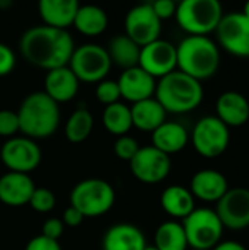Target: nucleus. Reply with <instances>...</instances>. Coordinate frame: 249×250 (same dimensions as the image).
Here are the masks:
<instances>
[{
	"label": "nucleus",
	"instance_id": "1",
	"mask_svg": "<svg viewBox=\"0 0 249 250\" xmlns=\"http://www.w3.org/2000/svg\"><path fill=\"white\" fill-rule=\"evenodd\" d=\"M19 50L26 62L48 72L69 64L75 44L66 29L38 25L22 34Z\"/></svg>",
	"mask_w": 249,
	"mask_h": 250
},
{
	"label": "nucleus",
	"instance_id": "2",
	"mask_svg": "<svg viewBox=\"0 0 249 250\" xmlns=\"http://www.w3.org/2000/svg\"><path fill=\"white\" fill-rule=\"evenodd\" d=\"M19 132L32 141L51 136L60 123V108L44 91L31 92L16 111Z\"/></svg>",
	"mask_w": 249,
	"mask_h": 250
},
{
	"label": "nucleus",
	"instance_id": "3",
	"mask_svg": "<svg viewBox=\"0 0 249 250\" xmlns=\"http://www.w3.org/2000/svg\"><path fill=\"white\" fill-rule=\"evenodd\" d=\"M176 56L178 70L200 82L214 76L220 67L219 45L210 37L188 35L176 47Z\"/></svg>",
	"mask_w": 249,
	"mask_h": 250
},
{
	"label": "nucleus",
	"instance_id": "4",
	"mask_svg": "<svg viewBox=\"0 0 249 250\" xmlns=\"http://www.w3.org/2000/svg\"><path fill=\"white\" fill-rule=\"evenodd\" d=\"M154 95L166 113L185 114L200 107L204 98V88L200 81L175 70L157 82Z\"/></svg>",
	"mask_w": 249,
	"mask_h": 250
},
{
	"label": "nucleus",
	"instance_id": "5",
	"mask_svg": "<svg viewBox=\"0 0 249 250\" xmlns=\"http://www.w3.org/2000/svg\"><path fill=\"white\" fill-rule=\"evenodd\" d=\"M223 15V6L219 0H183L178 4L175 18L189 35L207 37L216 32Z\"/></svg>",
	"mask_w": 249,
	"mask_h": 250
},
{
	"label": "nucleus",
	"instance_id": "6",
	"mask_svg": "<svg viewBox=\"0 0 249 250\" xmlns=\"http://www.w3.org/2000/svg\"><path fill=\"white\" fill-rule=\"evenodd\" d=\"M69 201L70 207L78 209L84 218H95L107 214L113 208L116 192L103 179H85L75 185Z\"/></svg>",
	"mask_w": 249,
	"mask_h": 250
},
{
	"label": "nucleus",
	"instance_id": "7",
	"mask_svg": "<svg viewBox=\"0 0 249 250\" xmlns=\"http://www.w3.org/2000/svg\"><path fill=\"white\" fill-rule=\"evenodd\" d=\"M182 227L186 234L188 246L198 250H213L220 242L225 231L216 211L210 208H195L185 220Z\"/></svg>",
	"mask_w": 249,
	"mask_h": 250
},
{
	"label": "nucleus",
	"instance_id": "8",
	"mask_svg": "<svg viewBox=\"0 0 249 250\" xmlns=\"http://www.w3.org/2000/svg\"><path fill=\"white\" fill-rule=\"evenodd\" d=\"M68 66L79 82L98 83L109 75L112 69V60L104 47L88 42L75 47Z\"/></svg>",
	"mask_w": 249,
	"mask_h": 250
},
{
	"label": "nucleus",
	"instance_id": "9",
	"mask_svg": "<svg viewBox=\"0 0 249 250\" xmlns=\"http://www.w3.org/2000/svg\"><path fill=\"white\" fill-rule=\"evenodd\" d=\"M189 141L201 157L217 158L229 148L230 129L216 116H207L195 123Z\"/></svg>",
	"mask_w": 249,
	"mask_h": 250
},
{
	"label": "nucleus",
	"instance_id": "10",
	"mask_svg": "<svg viewBox=\"0 0 249 250\" xmlns=\"http://www.w3.org/2000/svg\"><path fill=\"white\" fill-rule=\"evenodd\" d=\"M0 160L9 171L29 174L41 163V148L29 138H10L0 148Z\"/></svg>",
	"mask_w": 249,
	"mask_h": 250
},
{
	"label": "nucleus",
	"instance_id": "11",
	"mask_svg": "<svg viewBox=\"0 0 249 250\" xmlns=\"http://www.w3.org/2000/svg\"><path fill=\"white\" fill-rule=\"evenodd\" d=\"M134 177L145 185H157L167 179L172 170V160L153 145L142 146L129 161Z\"/></svg>",
	"mask_w": 249,
	"mask_h": 250
},
{
	"label": "nucleus",
	"instance_id": "12",
	"mask_svg": "<svg viewBox=\"0 0 249 250\" xmlns=\"http://www.w3.org/2000/svg\"><path fill=\"white\" fill-rule=\"evenodd\" d=\"M217 40L232 56L248 59L249 57V18L242 12H232L223 15L217 29Z\"/></svg>",
	"mask_w": 249,
	"mask_h": 250
},
{
	"label": "nucleus",
	"instance_id": "13",
	"mask_svg": "<svg viewBox=\"0 0 249 250\" xmlns=\"http://www.w3.org/2000/svg\"><path fill=\"white\" fill-rule=\"evenodd\" d=\"M161 21L154 13L151 3L138 4L125 16V35L139 47L160 40Z\"/></svg>",
	"mask_w": 249,
	"mask_h": 250
},
{
	"label": "nucleus",
	"instance_id": "14",
	"mask_svg": "<svg viewBox=\"0 0 249 250\" xmlns=\"http://www.w3.org/2000/svg\"><path fill=\"white\" fill-rule=\"evenodd\" d=\"M216 214L225 229L239 231L249 227V189L229 188L217 202Z\"/></svg>",
	"mask_w": 249,
	"mask_h": 250
},
{
	"label": "nucleus",
	"instance_id": "15",
	"mask_svg": "<svg viewBox=\"0 0 249 250\" xmlns=\"http://www.w3.org/2000/svg\"><path fill=\"white\" fill-rule=\"evenodd\" d=\"M138 66L154 79H161L166 75L178 70L176 45L166 40H157L141 47Z\"/></svg>",
	"mask_w": 249,
	"mask_h": 250
},
{
	"label": "nucleus",
	"instance_id": "16",
	"mask_svg": "<svg viewBox=\"0 0 249 250\" xmlns=\"http://www.w3.org/2000/svg\"><path fill=\"white\" fill-rule=\"evenodd\" d=\"M117 85H119L120 97L135 104L142 100H148L154 97L157 82L139 66H135L120 73Z\"/></svg>",
	"mask_w": 249,
	"mask_h": 250
},
{
	"label": "nucleus",
	"instance_id": "17",
	"mask_svg": "<svg viewBox=\"0 0 249 250\" xmlns=\"http://www.w3.org/2000/svg\"><path fill=\"white\" fill-rule=\"evenodd\" d=\"M189 190L194 198L203 202L217 204L229 190V183L223 173L213 168H205L192 176Z\"/></svg>",
	"mask_w": 249,
	"mask_h": 250
},
{
	"label": "nucleus",
	"instance_id": "18",
	"mask_svg": "<svg viewBox=\"0 0 249 250\" xmlns=\"http://www.w3.org/2000/svg\"><path fill=\"white\" fill-rule=\"evenodd\" d=\"M34 189L35 185L29 174L9 171L0 177V202L13 208L28 205Z\"/></svg>",
	"mask_w": 249,
	"mask_h": 250
},
{
	"label": "nucleus",
	"instance_id": "19",
	"mask_svg": "<svg viewBox=\"0 0 249 250\" xmlns=\"http://www.w3.org/2000/svg\"><path fill=\"white\" fill-rule=\"evenodd\" d=\"M79 91V81L69 66L48 70L44 78V92L57 104L72 101Z\"/></svg>",
	"mask_w": 249,
	"mask_h": 250
},
{
	"label": "nucleus",
	"instance_id": "20",
	"mask_svg": "<svg viewBox=\"0 0 249 250\" xmlns=\"http://www.w3.org/2000/svg\"><path fill=\"white\" fill-rule=\"evenodd\" d=\"M216 113V117L227 127L244 126L249 120L248 98L238 91H226L217 98Z\"/></svg>",
	"mask_w": 249,
	"mask_h": 250
},
{
	"label": "nucleus",
	"instance_id": "21",
	"mask_svg": "<svg viewBox=\"0 0 249 250\" xmlns=\"http://www.w3.org/2000/svg\"><path fill=\"white\" fill-rule=\"evenodd\" d=\"M147 240L144 233L134 224L119 223L112 226L103 236V250H144Z\"/></svg>",
	"mask_w": 249,
	"mask_h": 250
},
{
	"label": "nucleus",
	"instance_id": "22",
	"mask_svg": "<svg viewBox=\"0 0 249 250\" xmlns=\"http://www.w3.org/2000/svg\"><path fill=\"white\" fill-rule=\"evenodd\" d=\"M79 3L76 0H41L38 13L45 26L66 29L73 25Z\"/></svg>",
	"mask_w": 249,
	"mask_h": 250
},
{
	"label": "nucleus",
	"instance_id": "23",
	"mask_svg": "<svg viewBox=\"0 0 249 250\" xmlns=\"http://www.w3.org/2000/svg\"><path fill=\"white\" fill-rule=\"evenodd\" d=\"M153 146L166 155H173L181 152L189 142V133L186 127L178 122H164L151 133Z\"/></svg>",
	"mask_w": 249,
	"mask_h": 250
},
{
	"label": "nucleus",
	"instance_id": "24",
	"mask_svg": "<svg viewBox=\"0 0 249 250\" xmlns=\"http://www.w3.org/2000/svg\"><path fill=\"white\" fill-rule=\"evenodd\" d=\"M166 110L154 97L131 105L132 127H136L141 132L153 133L166 122Z\"/></svg>",
	"mask_w": 249,
	"mask_h": 250
},
{
	"label": "nucleus",
	"instance_id": "25",
	"mask_svg": "<svg viewBox=\"0 0 249 250\" xmlns=\"http://www.w3.org/2000/svg\"><path fill=\"white\" fill-rule=\"evenodd\" d=\"M160 204L167 215L178 220H185L195 209V198L189 189L181 185L166 188L160 196Z\"/></svg>",
	"mask_w": 249,
	"mask_h": 250
},
{
	"label": "nucleus",
	"instance_id": "26",
	"mask_svg": "<svg viewBox=\"0 0 249 250\" xmlns=\"http://www.w3.org/2000/svg\"><path fill=\"white\" fill-rule=\"evenodd\" d=\"M73 26L87 37H98L109 26V16L104 9L95 4H84L78 7Z\"/></svg>",
	"mask_w": 249,
	"mask_h": 250
},
{
	"label": "nucleus",
	"instance_id": "27",
	"mask_svg": "<svg viewBox=\"0 0 249 250\" xmlns=\"http://www.w3.org/2000/svg\"><path fill=\"white\" fill-rule=\"evenodd\" d=\"M106 50L109 53L112 64H116L122 67L123 70L138 66L141 47L135 44L131 38H128L125 34L116 35L114 38H112Z\"/></svg>",
	"mask_w": 249,
	"mask_h": 250
},
{
	"label": "nucleus",
	"instance_id": "28",
	"mask_svg": "<svg viewBox=\"0 0 249 250\" xmlns=\"http://www.w3.org/2000/svg\"><path fill=\"white\" fill-rule=\"evenodd\" d=\"M104 129L114 136H125L132 129L131 107L123 103H116L104 107L101 114Z\"/></svg>",
	"mask_w": 249,
	"mask_h": 250
},
{
	"label": "nucleus",
	"instance_id": "29",
	"mask_svg": "<svg viewBox=\"0 0 249 250\" xmlns=\"http://www.w3.org/2000/svg\"><path fill=\"white\" fill-rule=\"evenodd\" d=\"M154 248L157 250H188V240L182 223L166 221L160 224L154 234Z\"/></svg>",
	"mask_w": 249,
	"mask_h": 250
},
{
	"label": "nucleus",
	"instance_id": "30",
	"mask_svg": "<svg viewBox=\"0 0 249 250\" xmlns=\"http://www.w3.org/2000/svg\"><path fill=\"white\" fill-rule=\"evenodd\" d=\"M94 127V117L87 108L75 110L65 125V136L70 144H82Z\"/></svg>",
	"mask_w": 249,
	"mask_h": 250
},
{
	"label": "nucleus",
	"instance_id": "31",
	"mask_svg": "<svg viewBox=\"0 0 249 250\" xmlns=\"http://www.w3.org/2000/svg\"><path fill=\"white\" fill-rule=\"evenodd\" d=\"M28 205L40 214H47L56 207V196L51 190L45 188H35Z\"/></svg>",
	"mask_w": 249,
	"mask_h": 250
},
{
	"label": "nucleus",
	"instance_id": "32",
	"mask_svg": "<svg viewBox=\"0 0 249 250\" xmlns=\"http://www.w3.org/2000/svg\"><path fill=\"white\" fill-rule=\"evenodd\" d=\"M95 97L106 107L119 103V100L122 97H120V91H119L117 81L104 79V81L98 82L97 83V88H95Z\"/></svg>",
	"mask_w": 249,
	"mask_h": 250
},
{
	"label": "nucleus",
	"instance_id": "33",
	"mask_svg": "<svg viewBox=\"0 0 249 250\" xmlns=\"http://www.w3.org/2000/svg\"><path fill=\"white\" fill-rule=\"evenodd\" d=\"M139 148H141V146L138 145L136 139H134L132 136H128V135L119 136L117 141H116L114 145H113L114 155H116L117 158L123 160V161H131V160L136 155V152H138Z\"/></svg>",
	"mask_w": 249,
	"mask_h": 250
},
{
	"label": "nucleus",
	"instance_id": "34",
	"mask_svg": "<svg viewBox=\"0 0 249 250\" xmlns=\"http://www.w3.org/2000/svg\"><path fill=\"white\" fill-rule=\"evenodd\" d=\"M19 132V119L16 111L12 110H0V136L3 138H15Z\"/></svg>",
	"mask_w": 249,
	"mask_h": 250
},
{
	"label": "nucleus",
	"instance_id": "35",
	"mask_svg": "<svg viewBox=\"0 0 249 250\" xmlns=\"http://www.w3.org/2000/svg\"><path fill=\"white\" fill-rule=\"evenodd\" d=\"M15 66H16V57L13 50L9 45L0 42V76H6L12 73Z\"/></svg>",
	"mask_w": 249,
	"mask_h": 250
},
{
	"label": "nucleus",
	"instance_id": "36",
	"mask_svg": "<svg viewBox=\"0 0 249 250\" xmlns=\"http://www.w3.org/2000/svg\"><path fill=\"white\" fill-rule=\"evenodd\" d=\"M63 231H65L63 221L60 218H54L53 217V218H48V220L44 221L43 229H41V236H44V237H47L50 240L57 242L62 237Z\"/></svg>",
	"mask_w": 249,
	"mask_h": 250
},
{
	"label": "nucleus",
	"instance_id": "37",
	"mask_svg": "<svg viewBox=\"0 0 249 250\" xmlns=\"http://www.w3.org/2000/svg\"><path fill=\"white\" fill-rule=\"evenodd\" d=\"M151 7L154 13L157 15V18L160 21H164V19H170L172 16H175L178 4L173 0H156L151 3Z\"/></svg>",
	"mask_w": 249,
	"mask_h": 250
},
{
	"label": "nucleus",
	"instance_id": "38",
	"mask_svg": "<svg viewBox=\"0 0 249 250\" xmlns=\"http://www.w3.org/2000/svg\"><path fill=\"white\" fill-rule=\"evenodd\" d=\"M25 250H62V248H60L59 242L50 240L40 234L28 242V245L25 246Z\"/></svg>",
	"mask_w": 249,
	"mask_h": 250
},
{
	"label": "nucleus",
	"instance_id": "39",
	"mask_svg": "<svg viewBox=\"0 0 249 250\" xmlns=\"http://www.w3.org/2000/svg\"><path fill=\"white\" fill-rule=\"evenodd\" d=\"M62 221H63V224L68 226V227H78V226L82 224L84 215H82L78 209H75L73 207H69V208L65 209Z\"/></svg>",
	"mask_w": 249,
	"mask_h": 250
},
{
	"label": "nucleus",
	"instance_id": "40",
	"mask_svg": "<svg viewBox=\"0 0 249 250\" xmlns=\"http://www.w3.org/2000/svg\"><path fill=\"white\" fill-rule=\"evenodd\" d=\"M213 250H248L242 243L235 242V240H227V242H220Z\"/></svg>",
	"mask_w": 249,
	"mask_h": 250
},
{
	"label": "nucleus",
	"instance_id": "41",
	"mask_svg": "<svg viewBox=\"0 0 249 250\" xmlns=\"http://www.w3.org/2000/svg\"><path fill=\"white\" fill-rule=\"evenodd\" d=\"M242 13L247 16V18H249V1H247L245 3V6H244V10H242Z\"/></svg>",
	"mask_w": 249,
	"mask_h": 250
},
{
	"label": "nucleus",
	"instance_id": "42",
	"mask_svg": "<svg viewBox=\"0 0 249 250\" xmlns=\"http://www.w3.org/2000/svg\"><path fill=\"white\" fill-rule=\"evenodd\" d=\"M144 250H157V249H156L154 246H147V248H145Z\"/></svg>",
	"mask_w": 249,
	"mask_h": 250
},
{
	"label": "nucleus",
	"instance_id": "43",
	"mask_svg": "<svg viewBox=\"0 0 249 250\" xmlns=\"http://www.w3.org/2000/svg\"><path fill=\"white\" fill-rule=\"evenodd\" d=\"M192 250H198V249H192Z\"/></svg>",
	"mask_w": 249,
	"mask_h": 250
}]
</instances>
